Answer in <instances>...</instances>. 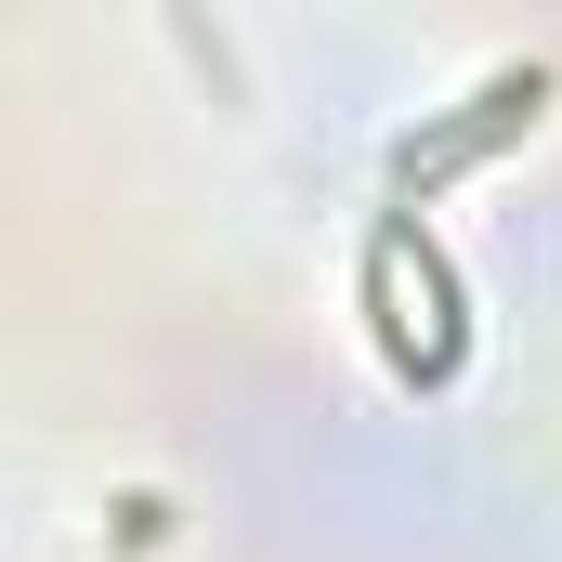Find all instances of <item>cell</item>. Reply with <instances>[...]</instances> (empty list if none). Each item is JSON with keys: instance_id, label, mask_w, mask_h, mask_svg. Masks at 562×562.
Instances as JSON below:
<instances>
[{"instance_id": "cell-1", "label": "cell", "mask_w": 562, "mask_h": 562, "mask_svg": "<svg viewBox=\"0 0 562 562\" xmlns=\"http://www.w3.org/2000/svg\"><path fill=\"white\" fill-rule=\"evenodd\" d=\"M550 92H562V79L537 66V53H524V66H497V79H471V105H445L431 132H406V144H393V196L419 210L431 183H458V170H484L497 144H524L537 119H550Z\"/></svg>"}]
</instances>
